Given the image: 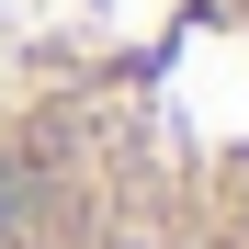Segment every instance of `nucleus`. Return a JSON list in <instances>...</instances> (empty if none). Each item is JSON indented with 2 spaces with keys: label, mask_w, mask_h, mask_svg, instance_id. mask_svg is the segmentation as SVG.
Instances as JSON below:
<instances>
[]
</instances>
